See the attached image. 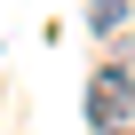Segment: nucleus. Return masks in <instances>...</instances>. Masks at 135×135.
Segmentation results:
<instances>
[{"instance_id":"1","label":"nucleus","mask_w":135,"mask_h":135,"mask_svg":"<svg viewBox=\"0 0 135 135\" xmlns=\"http://www.w3.org/2000/svg\"><path fill=\"white\" fill-rule=\"evenodd\" d=\"M88 119H95L103 135H119V127L135 119V72H127V64H103V72L88 80Z\"/></svg>"},{"instance_id":"2","label":"nucleus","mask_w":135,"mask_h":135,"mask_svg":"<svg viewBox=\"0 0 135 135\" xmlns=\"http://www.w3.org/2000/svg\"><path fill=\"white\" fill-rule=\"evenodd\" d=\"M88 24H95V32H119V24H127V0H95Z\"/></svg>"}]
</instances>
